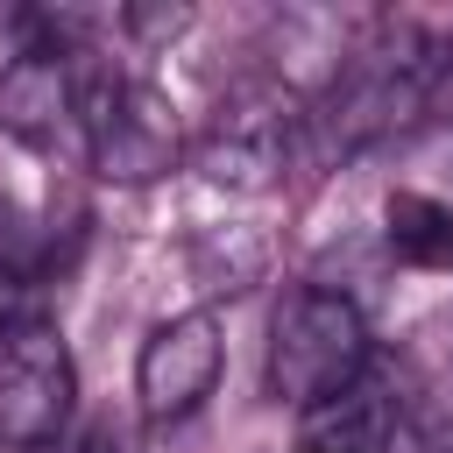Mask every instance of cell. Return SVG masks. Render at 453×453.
I'll return each instance as SVG.
<instances>
[{
    "mask_svg": "<svg viewBox=\"0 0 453 453\" xmlns=\"http://www.w3.org/2000/svg\"><path fill=\"white\" fill-rule=\"evenodd\" d=\"M78 134H85L92 177L106 184H156L184 156L177 106L149 78H120V71H92L78 85Z\"/></svg>",
    "mask_w": 453,
    "mask_h": 453,
    "instance_id": "7a4b0ae2",
    "label": "cell"
},
{
    "mask_svg": "<svg viewBox=\"0 0 453 453\" xmlns=\"http://www.w3.org/2000/svg\"><path fill=\"white\" fill-rule=\"evenodd\" d=\"M396 425H403V396H396L389 382L361 375V382H347L340 396H326V403L304 411L297 453H389Z\"/></svg>",
    "mask_w": 453,
    "mask_h": 453,
    "instance_id": "52a82bcc",
    "label": "cell"
},
{
    "mask_svg": "<svg viewBox=\"0 0 453 453\" xmlns=\"http://www.w3.org/2000/svg\"><path fill=\"white\" fill-rule=\"evenodd\" d=\"M78 64L64 42H28L0 71V134L21 149H57V134L78 120Z\"/></svg>",
    "mask_w": 453,
    "mask_h": 453,
    "instance_id": "8992f818",
    "label": "cell"
},
{
    "mask_svg": "<svg viewBox=\"0 0 453 453\" xmlns=\"http://www.w3.org/2000/svg\"><path fill=\"white\" fill-rule=\"evenodd\" d=\"M382 219H389L396 262H411V269H446V262H453V205H446V198L396 191Z\"/></svg>",
    "mask_w": 453,
    "mask_h": 453,
    "instance_id": "ba28073f",
    "label": "cell"
},
{
    "mask_svg": "<svg viewBox=\"0 0 453 453\" xmlns=\"http://www.w3.org/2000/svg\"><path fill=\"white\" fill-rule=\"evenodd\" d=\"M411 432H418V446L425 453H453V354L446 361H432L425 375H418V389H411Z\"/></svg>",
    "mask_w": 453,
    "mask_h": 453,
    "instance_id": "30bf717a",
    "label": "cell"
},
{
    "mask_svg": "<svg viewBox=\"0 0 453 453\" xmlns=\"http://www.w3.org/2000/svg\"><path fill=\"white\" fill-rule=\"evenodd\" d=\"M368 354L375 347H368L361 304L347 290L297 283L276 304V319H269V361H262V375H269V396L276 403L311 411V403L340 396L347 382H361L368 375Z\"/></svg>",
    "mask_w": 453,
    "mask_h": 453,
    "instance_id": "6da1fadb",
    "label": "cell"
},
{
    "mask_svg": "<svg viewBox=\"0 0 453 453\" xmlns=\"http://www.w3.org/2000/svg\"><path fill=\"white\" fill-rule=\"evenodd\" d=\"M219 368H226V340H219V319H212V311H177V319L149 326V340H142V354H134L142 418H149V425L191 418V411L219 389Z\"/></svg>",
    "mask_w": 453,
    "mask_h": 453,
    "instance_id": "5b68a950",
    "label": "cell"
},
{
    "mask_svg": "<svg viewBox=\"0 0 453 453\" xmlns=\"http://www.w3.org/2000/svg\"><path fill=\"white\" fill-rule=\"evenodd\" d=\"M290 149H297V92L269 85V78H248L212 106L205 134L191 142V163H198L205 184L255 198V191L283 184Z\"/></svg>",
    "mask_w": 453,
    "mask_h": 453,
    "instance_id": "277c9868",
    "label": "cell"
},
{
    "mask_svg": "<svg viewBox=\"0 0 453 453\" xmlns=\"http://www.w3.org/2000/svg\"><path fill=\"white\" fill-rule=\"evenodd\" d=\"M78 411V368L42 311H14L0 326V446L7 453H50Z\"/></svg>",
    "mask_w": 453,
    "mask_h": 453,
    "instance_id": "3957f363",
    "label": "cell"
},
{
    "mask_svg": "<svg viewBox=\"0 0 453 453\" xmlns=\"http://www.w3.org/2000/svg\"><path fill=\"white\" fill-rule=\"evenodd\" d=\"M262 241L248 234V226H205L198 241H191V276H198V290H212V297H241L255 276H262Z\"/></svg>",
    "mask_w": 453,
    "mask_h": 453,
    "instance_id": "9c48e42d",
    "label": "cell"
},
{
    "mask_svg": "<svg viewBox=\"0 0 453 453\" xmlns=\"http://www.w3.org/2000/svg\"><path fill=\"white\" fill-rule=\"evenodd\" d=\"M191 21V7H127V28L134 35H177Z\"/></svg>",
    "mask_w": 453,
    "mask_h": 453,
    "instance_id": "8fae6325",
    "label": "cell"
}]
</instances>
